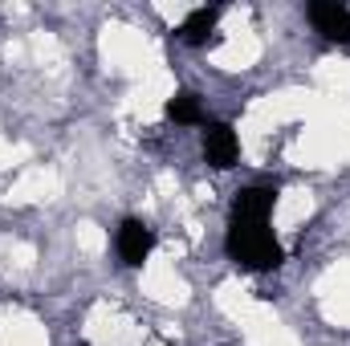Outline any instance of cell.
I'll return each instance as SVG.
<instances>
[{"label": "cell", "instance_id": "cell-7", "mask_svg": "<svg viewBox=\"0 0 350 346\" xmlns=\"http://www.w3.org/2000/svg\"><path fill=\"white\" fill-rule=\"evenodd\" d=\"M167 118H172L175 127H208L204 102H200V94H191V90H179V94L167 98Z\"/></svg>", "mask_w": 350, "mask_h": 346}, {"label": "cell", "instance_id": "cell-5", "mask_svg": "<svg viewBox=\"0 0 350 346\" xmlns=\"http://www.w3.org/2000/svg\"><path fill=\"white\" fill-rule=\"evenodd\" d=\"M277 212V187L269 183H249L237 191L232 200V220H249V224H269Z\"/></svg>", "mask_w": 350, "mask_h": 346}, {"label": "cell", "instance_id": "cell-4", "mask_svg": "<svg viewBox=\"0 0 350 346\" xmlns=\"http://www.w3.org/2000/svg\"><path fill=\"white\" fill-rule=\"evenodd\" d=\"M306 16H310V25H314L326 41H334V45L350 49V4H338V0H318V4H310V8H306Z\"/></svg>", "mask_w": 350, "mask_h": 346}, {"label": "cell", "instance_id": "cell-6", "mask_svg": "<svg viewBox=\"0 0 350 346\" xmlns=\"http://www.w3.org/2000/svg\"><path fill=\"white\" fill-rule=\"evenodd\" d=\"M216 25H220V8H191L183 16V25H179V41L191 45V49H200V45L212 41Z\"/></svg>", "mask_w": 350, "mask_h": 346}, {"label": "cell", "instance_id": "cell-1", "mask_svg": "<svg viewBox=\"0 0 350 346\" xmlns=\"http://www.w3.org/2000/svg\"><path fill=\"white\" fill-rule=\"evenodd\" d=\"M224 253L249 273H269L285 261V249L277 241V232L269 224H249V220H232L228 237H224Z\"/></svg>", "mask_w": 350, "mask_h": 346}, {"label": "cell", "instance_id": "cell-2", "mask_svg": "<svg viewBox=\"0 0 350 346\" xmlns=\"http://www.w3.org/2000/svg\"><path fill=\"white\" fill-rule=\"evenodd\" d=\"M151 249H155V232H151V224H147V220L126 216V220L114 228V253H118L122 265L139 269L143 261L151 257Z\"/></svg>", "mask_w": 350, "mask_h": 346}, {"label": "cell", "instance_id": "cell-3", "mask_svg": "<svg viewBox=\"0 0 350 346\" xmlns=\"http://www.w3.org/2000/svg\"><path fill=\"white\" fill-rule=\"evenodd\" d=\"M200 151H204V163L208 168L228 172L241 159V139H237V131L228 122H208L204 127V139H200Z\"/></svg>", "mask_w": 350, "mask_h": 346}]
</instances>
